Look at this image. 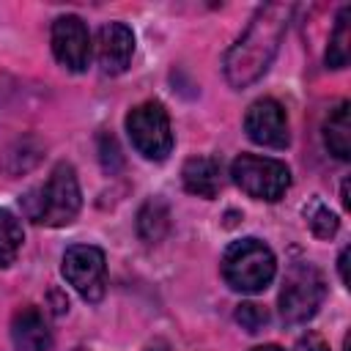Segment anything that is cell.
Masks as SVG:
<instances>
[{"label": "cell", "instance_id": "1", "mask_svg": "<svg viewBox=\"0 0 351 351\" xmlns=\"http://www.w3.org/2000/svg\"><path fill=\"white\" fill-rule=\"evenodd\" d=\"M291 11V5L269 3L252 16L244 36L225 55V77L233 88H247L266 74L288 27Z\"/></svg>", "mask_w": 351, "mask_h": 351}, {"label": "cell", "instance_id": "2", "mask_svg": "<svg viewBox=\"0 0 351 351\" xmlns=\"http://www.w3.org/2000/svg\"><path fill=\"white\" fill-rule=\"evenodd\" d=\"M80 184H77V173L69 162H58L47 178L44 186L30 189L22 197V208L25 214L38 222V225H49V228H63L69 222H74L77 211H80Z\"/></svg>", "mask_w": 351, "mask_h": 351}, {"label": "cell", "instance_id": "3", "mask_svg": "<svg viewBox=\"0 0 351 351\" xmlns=\"http://www.w3.org/2000/svg\"><path fill=\"white\" fill-rule=\"evenodd\" d=\"M277 271L274 252L261 239L233 241L222 255V277L239 293H261Z\"/></svg>", "mask_w": 351, "mask_h": 351}, {"label": "cell", "instance_id": "4", "mask_svg": "<svg viewBox=\"0 0 351 351\" xmlns=\"http://www.w3.org/2000/svg\"><path fill=\"white\" fill-rule=\"evenodd\" d=\"M326 296V282L324 274L313 263H293L282 280L280 288V315L285 324H304L310 321L321 302Z\"/></svg>", "mask_w": 351, "mask_h": 351}, {"label": "cell", "instance_id": "5", "mask_svg": "<svg viewBox=\"0 0 351 351\" xmlns=\"http://www.w3.org/2000/svg\"><path fill=\"white\" fill-rule=\"evenodd\" d=\"M230 176L239 189H244L255 200L274 203L291 186V170L285 162L258 154H241L230 165Z\"/></svg>", "mask_w": 351, "mask_h": 351}, {"label": "cell", "instance_id": "6", "mask_svg": "<svg viewBox=\"0 0 351 351\" xmlns=\"http://www.w3.org/2000/svg\"><path fill=\"white\" fill-rule=\"evenodd\" d=\"M126 132L137 154H143L151 162H162L173 151L170 118L159 101H143L132 107L126 115Z\"/></svg>", "mask_w": 351, "mask_h": 351}, {"label": "cell", "instance_id": "7", "mask_svg": "<svg viewBox=\"0 0 351 351\" xmlns=\"http://www.w3.org/2000/svg\"><path fill=\"white\" fill-rule=\"evenodd\" d=\"M63 277L85 302H99L104 296V277H107V261L104 252L93 244H74L63 252Z\"/></svg>", "mask_w": 351, "mask_h": 351}, {"label": "cell", "instance_id": "8", "mask_svg": "<svg viewBox=\"0 0 351 351\" xmlns=\"http://www.w3.org/2000/svg\"><path fill=\"white\" fill-rule=\"evenodd\" d=\"M52 52L69 71H85L90 60V36L80 16L66 14L52 22Z\"/></svg>", "mask_w": 351, "mask_h": 351}, {"label": "cell", "instance_id": "9", "mask_svg": "<svg viewBox=\"0 0 351 351\" xmlns=\"http://www.w3.org/2000/svg\"><path fill=\"white\" fill-rule=\"evenodd\" d=\"M244 132L252 143L266 145V148H285L291 140L285 110L274 99H258L250 104L244 115Z\"/></svg>", "mask_w": 351, "mask_h": 351}, {"label": "cell", "instance_id": "10", "mask_svg": "<svg viewBox=\"0 0 351 351\" xmlns=\"http://www.w3.org/2000/svg\"><path fill=\"white\" fill-rule=\"evenodd\" d=\"M96 55L104 74H121L129 69L134 55V33L123 22H107L96 36Z\"/></svg>", "mask_w": 351, "mask_h": 351}, {"label": "cell", "instance_id": "11", "mask_svg": "<svg viewBox=\"0 0 351 351\" xmlns=\"http://www.w3.org/2000/svg\"><path fill=\"white\" fill-rule=\"evenodd\" d=\"M11 340L16 351H49L52 348V332L41 310L22 307L14 313L11 321Z\"/></svg>", "mask_w": 351, "mask_h": 351}, {"label": "cell", "instance_id": "12", "mask_svg": "<svg viewBox=\"0 0 351 351\" xmlns=\"http://www.w3.org/2000/svg\"><path fill=\"white\" fill-rule=\"evenodd\" d=\"M181 181L186 192L211 200L222 189V165L211 156H192L181 170Z\"/></svg>", "mask_w": 351, "mask_h": 351}, {"label": "cell", "instance_id": "13", "mask_svg": "<svg viewBox=\"0 0 351 351\" xmlns=\"http://www.w3.org/2000/svg\"><path fill=\"white\" fill-rule=\"evenodd\" d=\"M324 143L329 154L337 159L351 156V118H348V101H340L335 110H329L324 121Z\"/></svg>", "mask_w": 351, "mask_h": 351}, {"label": "cell", "instance_id": "14", "mask_svg": "<svg viewBox=\"0 0 351 351\" xmlns=\"http://www.w3.org/2000/svg\"><path fill=\"white\" fill-rule=\"evenodd\" d=\"M170 230V211L162 200H148L137 214V233L143 241L156 244Z\"/></svg>", "mask_w": 351, "mask_h": 351}, {"label": "cell", "instance_id": "15", "mask_svg": "<svg viewBox=\"0 0 351 351\" xmlns=\"http://www.w3.org/2000/svg\"><path fill=\"white\" fill-rule=\"evenodd\" d=\"M348 52H351V8L343 5L335 22V30L329 36V47H326V66L332 69H346L348 63Z\"/></svg>", "mask_w": 351, "mask_h": 351}, {"label": "cell", "instance_id": "16", "mask_svg": "<svg viewBox=\"0 0 351 351\" xmlns=\"http://www.w3.org/2000/svg\"><path fill=\"white\" fill-rule=\"evenodd\" d=\"M22 241H25V233H22L19 219L8 208H0V269L16 261Z\"/></svg>", "mask_w": 351, "mask_h": 351}, {"label": "cell", "instance_id": "17", "mask_svg": "<svg viewBox=\"0 0 351 351\" xmlns=\"http://www.w3.org/2000/svg\"><path fill=\"white\" fill-rule=\"evenodd\" d=\"M304 219H307L310 230H313L318 239H332V236L337 233V228H340L337 214H335L329 206H324L318 197H313V200L304 206Z\"/></svg>", "mask_w": 351, "mask_h": 351}, {"label": "cell", "instance_id": "18", "mask_svg": "<svg viewBox=\"0 0 351 351\" xmlns=\"http://www.w3.org/2000/svg\"><path fill=\"white\" fill-rule=\"evenodd\" d=\"M236 321L241 324V329H247L250 335H258L263 326H269V310L255 304V302H241L236 307Z\"/></svg>", "mask_w": 351, "mask_h": 351}, {"label": "cell", "instance_id": "19", "mask_svg": "<svg viewBox=\"0 0 351 351\" xmlns=\"http://www.w3.org/2000/svg\"><path fill=\"white\" fill-rule=\"evenodd\" d=\"M293 351H329V346H326L318 335H307V337H302V340L296 343Z\"/></svg>", "mask_w": 351, "mask_h": 351}, {"label": "cell", "instance_id": "20", "mask_svg": "<svg viewBox=\"0 0 351 351\" xmlns=\"http://www.w3.org/2000/svg\"><path fill=\"white\" fill-rule=\"evenodd\" d=\"M337 271H340L343 285H348V250H340V258H337Z\"/></svg>", "mask_w": 351, "mask_h": 351}, {"label": "cell", "instance_id": "21", "mask_svg": "<svg viewBox=\"0 0 351 351\" xmlns=\"http://www.w3.org/2000/svg\"><path fill=\"white\" fill-rule=\"evenodd\" d=\"M340 200L346 208H351V200H348V181H343V192H340Z\"/></svg>", "mask_w": 351, "mask_h": 351}, {"label": "cell", "instance_id": "22", "mask_svg": "<svg viewBox=\"0 0 351 351\" xmlns=\"http://www.w3.org/2000/svg\"><path fill=\"white\" fill-rule=\"evenodd\" d=\"M252 351H282V348L274 346V343H269V346H258V348H252Z\"/></svg>", "mask_w": 351, "mask_h": 351}]
</instances>
